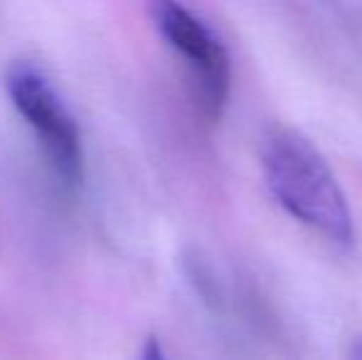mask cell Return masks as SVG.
<instances>
[{
    "label": "cell",
    "mask_w": 362,
    "mask_h": 360,
    "mask_svg": "<svg viewBox=\"0 0 362 360\" xmlns=\"http://www.w3.org/2000/svg\"><path fill=\"white\" fill-rule=\"evenodd\" d=\"M151 13L160 37L185 64L200 111L217 121L232 89V62L224 42L200 15L180 3L163 0L153 5Z\"/></svg>",
    "instance_id": "3"
},
{
    "label": "cell",
    "mask_w": 362,
    "mask_h": 360,
    "mask_svg": "<svg viewBox=\"0 0 362 360\" xmlns=\"http://www.w3.org/2000/svg\"><path fill=\"white\" fill-rule=\"evenodd\" d=\"M353 360H362V341L358 343V348L353 351Z\"/></svg>",
    "instance_id": "5"
},
{
    "label": "cell",
    "mask_w": 362,
    "mask_h": 360,
    "mask_svg": "<svg viewBox=\"0 0 362 360\" xmlns=\"http://www.w3.org/2000/svg\"><path fill=\"white\" fill-rule=\"evenodd\" d=\"M141 360H170L163 351V346L156 341V338H148L146 346H144V353H141Z\"/></svg>",
    "instance_id": "4"
},
{
    "label": "cell",
    "mask_w": 362,
    "mask_h": 360,
    "mask_svg": "<svg viewBox=\"0 0 362 360\" xmlns=\"http://www.w3.org/2000/svg\"><path fill=\"white\" fill-rule=\"evenodd\" d=\"M262 173L274 200L305 227L350 247L355 222L348 197L313 141L291 126H274L262 139Z\"/></svg>",
    "instance_id": "1"
},
{
    "label": "cell",
    "mask_w": 362,
    "mask_h": 360,
    "mask_svg": "<svg viewBox=\"0 0 362 360\" xmlns=\"http://www.w3.org/2000/svg\"><path fill=\"white\" fill-rule=\"evenodd\" d=\"M5 89L54 178L67 190H76L84 180V146L72 111L52 79L37 64L18 62L5 74Z\"/></svg>",
    "instance_id": "2"
}]
</instances>
